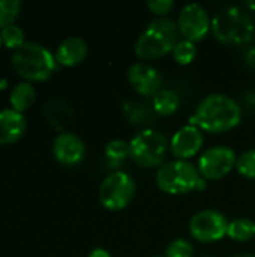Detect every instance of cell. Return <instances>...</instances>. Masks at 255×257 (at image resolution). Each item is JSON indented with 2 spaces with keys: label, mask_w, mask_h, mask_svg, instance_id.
<instances>
[{
  "label": "cell",
  "mask_w": 255,
  "mask_h": 257,
  "mask_svg": "<svg viewBox=\"0 0 255 257\" xmlns=\"http://www.w3.org/2000/svg\"><path fill=\"white\" fill-rule=\"evenodd\" d=\"M155 257H165V256H155Z\"/></svg>",
  "instance_id": "cell-34"
},
{
  "label": "cell",
  "mask_w": 255,
  "mask_h": 257,
  "mask_svg": "<svg viewBox=\"0 0 255 257\" xmlns=\"http://www.w3.org/2000/svg\"><path fill=\"white\" fill-rule=\"evenodd\" d=\"M135 196V181L123 170H114L104 178L99 185L98 197L101 205L108 211L125 209Z\"/></svg>",
  "instance_id": "cell-7"
},
{
  "label": "cell",
  "mask_w": 255,
  "mask_h": 257,
  "mask_svg": "<svg viewBox=\"0 0 255 257\" xmlns=\"http://www.w3.org/2000/svg\"><path fill=\"white\" fill-rule=\"evenodd\" d=\"M201 175L191 161L185 160H170L165 161L156 172L158 188L170 196L188 194L197 190Z\"/></svg>",
  "instance_id": "cell-5"
},
{
  "label": "cell",
  "mask_w": 255,
  "mask_h": 257,
  "mask_svg": "<svg viewBox=\"0 0 255 257\" xmlns=\"http://www.w3.org/2000/svg\"><path fill=\"white\" fill-rule=\"evenodd\" d=\"M243 59H245V63H246L251 69H255V47H249V48L245 51Z\"/></svg>",
  "instance_id": "cell-28"
},
{
  "label": "cell",
  "mask_w": 255,
  "mask_h": 257,
  "mask_svg": "<svg viewBox=\"0 0 255 257\" xmlns=\"http://www.w3.org/2000/svg\"><path fill=\"white\" fill-rule=\"evenodd\" d=\"M194 244L186 238H177L171 241L165 250V257H194Z\"/></svg>",
  "instance_id": "cell-25"
},
{
  "label": "cell",
  "mask_w": 255,
  "mask_h": 257,
  "mask_svg": "<svg viewBox=\"0 0 255 257\" xmlns=\"http://www.w3.org/2000/svg\"><path fill=\"white\" fill-rule=\"evenodd\" d=\"M171 54H173V59L179 65H189L197 57V45H195V42H191L188 39H180L176 44Z\"/></svg>",
  "instance_id": "cell-21"
},
{
  "label": "cell",
  "mask_w": 255,
  "mask_h": 257,
  "mask_svg": "<svg viewBox=\"0 0 255 257\" xmlns=\"http://www.w3.org/2000/svg\"><path fill=\"white\" fill-rule=\"evenodd\" d=\"M126 114H128L129 122L131 123H135V125L144 123V122H147L146 119H150L152 117L150 108L147 105H144V104H135V102L132 104L131 108L126 110Z\"/></svg>",
  "instance_id": "cell-26"
},
{
  "label": "cell",
  "mask_w": 255,
  "mask_h": 257,
  "mask_svg": "<svg viewBox=\"0 0 255 257\" xmlns=\"http://www.w3.org/2000/svg\"><path fill=\"white\" fill-rule=\"evenodd\" d=\"M177 23L171 18H156L150 21L135 41L134 51L141 60H156L173 53L179 39Z\"/></svg>",
  "instance_id": "cell-2"
},
{
  "label": "cell",
  "mask_w": 255,
  "mask_h": 257,
  "mask_svg": "<svg viewBox=\"0 0 255 257\" xmlns=\"http://www.w3.org/2000/svg\"><path fill=\"white\" fill-rule=\"evenodd\" d=\"M170 151L168 139L158 130L146 128L129 142V160L140 167H161Z\"/></svg>",
  "instance_id": "cell-6"
},
{
  "label": "cell",
  "mask_w": 255,
  "mask_h": 257,
  "mask_svg": "<svg viewBox=\"0 0 255 257\" xmlns=\"http://www.w3.org/2000/svg\"><path fill=\"white\" fill-rule=\"evenodd\" d=\"M26 131V117L14 108L0 110V145L15 143Z\"/></svg>",
  "instance_id": "cell-15"
},
{
  "label": "cell",
  "mask_w": 255,
  "mask_h": 257,
  "mask_svg": "<svg viewBox=\"0 0 255 257\" xmlns=\"http://www.w3.org/2000/svg\"><path fill=\"white\" fill-rule=\"evenodd\" d=\"M44 116L54 130L65 133V128L72 122L74 113L71 105L65 99L54 98L44 105Z\"/></svg>",
  "instance_id": "cell-16"
},
{
  "label": "cell",
  "mask_w": 255,
  "mask_h": 257,
  "mask_svg": "<svg viewBox=\"0 0 255 257\" xmlns=\"http://www.w3.org/2000/svg\"><path fill=\"white\" fill-rule=\"evenodd\" d=\"M242 120L240 104L225 93H210L203 98L189 119L203 133L219 134L236 128Z\"/></svg>",
  "instance_id": "cell-1"
},
{
  "label": "cell",
  "mask_w": 255,
  "mask_h": 257,
  "mask_svg": "<svg viewBox=\"0 0 255 257\" xmlns=\"http://www.w3.org/2000/svg\"><path fill=\"white\" fill-rule=\"evenodd\" d=\"M20 0H0V29H5L18 18L21 12Z\"/></svg>",
  "instance_id": "cell-22"
},
{
  "label": "cell",
  "mask_w": 255,
  "mask_h": 257,
  "mask_svg": "<svg viewBox=\"0 0 255 257\" xmlns=\"http://www.w3.org/2000/svg\"><path fill=\"white\" fill-rule=\"evenodd\" d=\"M177 27L183 39L198 42L212 30V20L204 6L200 3H186L177 15Z\"/></svg>",
  "instance_id": "cell-10"
},
{
  "label": "cell",
  "mask_w": 255,
  "mask_h": 257,
  "mask_svg": "<svg viewBox=\"0 0 255 257\" xmlns=\"http://www.w3.org/2000/svg\"><path fill=\"white\" fill-rule=\"evenodd\" d=\"M35 99H36V90H35L33 84L29 81H21V83L15 84L14 89L11 90V96H9L12 108L20 113L30 108L35 102Z\"/></svg>",
  "instance_id": "cell-18"
},
{
  "label": "cell",
  "mask_w": 255,
  "mask_h": 257,
  "mask_svg": "<svg viewBox=\"0 0 255 257\" xmlns=\"http://www.w3.org/2000/svg\"><path fill=\"white\" fill-rule=\"evenodd\" d=\"M87 257H111V254L105 248H95L90 251V254Z\"/></svg>",
  "instance_id": "cell-29"
},
{
  "label": "cell",
  "mask_w": 255,
  "mask_h": 257,
  "mask_svg": "<svg viewBox=\"0 0 255 257\" xmlns=\"http://www.w3.org/2000/svg\"><path fill=\"white\" fill-rule=\"evenodd\" d=\"M0 36H2V44L6 48H11L14 51L24 44V32L17 24H11V26L2 29Z\"/></svg>",
  "instance_id": "cell-23"
},
{
  "label": "cell",
  "mask_w": 255,
  "mask_h": 257,
  "mask_svg": "<svg viewBox=\"0 0 255 257\" xmlns=\"http://www.w3.org/2000/svg\"><path fill=\"white\" fill-rule=\"evenodd\" d=\"M227 236L236 242H248L255 238V221L246 217L234 218L228 223Z\"/></svg>",
  "instance_id": "cell-20"
},
{
  "label": "cell",
  "mask_w": 255,
  "mask_h": 257,
  "mask_svg": "<svg viewBox=\"0 0 255 257\" xmlns=\"http://www.w3.org/2000/svg\"><path fill=\"white\" fill-rule=\"evenodd\" d=\"M227 217L216 209H201L189 220L191 236L203 244L218 242L227 236L228 230Z\"/></svg>",
  "instance_id": "cell-8"
},
{
  "label": "cell",
  "mask_w": 255,
  "mask_h": 257,
  "mask_svg": "<svg viewBox=\"0 0 255 257\" xmlns=\"http://www.w3.org/2000/svg\"><path fill=\"white\" fill-rule=\"evenodd\" d=\"M6 86V81L5 80H0V89H3Z\"/></svg>",
  "instance_id": "cell-32"
},
{
  "label": "cell",
  "mask_w": 255,
  "mask_h": 257,
  "mask_svg": "<svg viewBox=\"0 0 255 257\" xmlns=\"http://www.w3.org/2000/svg\"><path fill=\"white\" fill-rule=\"evenodd\" d=\"M2 45H3V44H2V36H0V47H2Z\"/></svg>",
  "instance_id": "cell-33"
},
{
  "label": "cell",
  "mask_w": 255,
  "mask_h": 257,
  "mask_svg": "<svg viewBox=\"0 0 255 257\" xmlns=\"http://www.w3.org/2000/svg\"><path fill=\"white\" fill-rule=\"evenodd\" d=\"M87 42L80 36H69L63 39L56 50V62L63 66H75L87 56Z\"/></svg>",
  "instance_id": "cell-14"
},
{
  "label": "cell",
  "mask_w": 255,
  "mask_h": 257,
  "mask_svg": "<svg viewBox=\"0 0 255 257\" xmlns=\"http://www.w3.org/2000/svg\"><path fill=\"white\" fill-rule=\"evenodd\" d=\"M212 33L224 45H245L254 38V20L242 8L227 6L213 15Z\"/></svg>",
  "instance_id": "cell-3"
},
{
  "label": "cell",
  "mask_w": 255,
  "mask_h": 257,
  "mask_svg": "<svg viewBox=\"0 0 255 257\" xmlns=\"http://www.w3.org/2000/svg\"><path fill=\"white\" fill-rule=\"evenodd\" d=\"M230 257H255L252 253H236V254H233V256Z\"/></svg>",
  "instance_id": "cell-30"
},
{
  "label": "cell",
  "mask_w": 255,
  "mask_h": 257,
  "mask_svg": "<svg viewBox=\"0 0 255 257\" xmlns=\"http://www.w3.org/2000/svg\"><path fill=\"white\" fill-rule=\"evenodd\" d=\"M54 158L63 166H77L84 160L86 145L74 133H59L53 142Z\"/></svg>",
  "instance_id": "cell-13"
},
{
  "label": "cell",
  "mask_w": 255,
  "mask_h": 257,
  "mask_svg": "<svg viewBox=\"0 0 255 257\" xmlns=\"http://www.w3.org/2000/svg\"><path fill=\"white\" fill-rule=\"evenodd\" d=\"M246 6H248L251 11H255V2H246Z\"/></svg>",
  "instance_id": "cell-31"
},
{
  "label": "cell",
  "mask_w": 255,
  "mask_h": 257,
  "mask_svg": "<svg viewBox=\"0 0 255 257\" xmlns=\"http://www.w3.org/2000/svg\"><path fill=\"white\" fill-rule=\"evenodd\" d=\"M204 143V136L200 128L195 125H183L179 128L173 137L170 139V151L176 160L189 161V158L195 157Z\"/></svg>",
  "instance_id": "cell-12"
},
{
  "label": "cell",
  "mask_w": 255,
  "mask_h": 257,
  "mask_svg": "<svg viewBox=\"0 0 255 257\" xmlns=\"http://www.w3.org/2000/svg\"><path fill=\"white\" fill-rule=\"evenodd\" d=\"M147 8L156 15H167L174 8V2L173 0H150L147 2Z\"/></svg>",
  "instance_id": "cell-27"
},
{
  "label": "cell",
  "mask_w": 255,
  "mask_h": 257,
  "mask_svg": "<svg viewBox=\"0 0 255 257\" xmlns=\"http://www.w3.org/2000/svg\"><path fill=\"white\" fill-rule=\"evenodd\" d=\"M126 77L129 86L144 98H153L162 87V77L159 71L146 62L132 63L128 68Z\"/></svg>",
  "instance_id": "cell-11"
},
{
  "label": "cell",
  "mask_w": 255,
  "mask_h": 257,
  "mask_svg": "<svg viewBox=\"0 0 255 257\" xmlns=\"http://www.w3.org/2000/svg\"><path fill=\"white\" fill-rule=\"evenodd\" d=\"M12 68L26 81H45L56 68L54 54L44 45L36 42H24L12 54Z\"/></svg>",
  "instance_id": "cell-4"
},
{
  "label": "cell",
  "mask_w": 255,
  "mask_h": 257,
  "mask_svg": "<svg viewBox=\"0 0 255 257\" xmlns=\"http://www.w3.org/2000/svg\"><path fill=\"white\" fill-rule=\"evenodd\" d=\"M180 107V96L176 90L171 89H161L152 98V108L159 116H170L174 114Z\"/></svg>",
  "instance_id": "cell-17"
},
{
  "label": "cell",
  "mask_w": 255,
  "mask_h": 257,
  "mask_svg": "<svg viewBox=\"0 0 255 257\" xmlns=\"http://www.w3.org/2000/svg\"><path fill=\"white\" fill-rule=\"evenodd\" d=\"M236 170L240 176L255 181V149H248L237 155Z\"/></svg>",
  "instance_id": "cell-24"
},
{
  "label": "cell",
  "mask_w": 255,
  "mask_h": 257,
  "mask_svg": "<svg viewBox=\"0 0 255 257\" xmlns=\"http://www.w3.org/2000/svg\"><path fill=\"white\" fill-rule=\"evenodd\" d=\"M104 157L108 166L117 170L129 158V142L122 139L110 140L104 148Z\"/></svg>",
  "instance_id": "cell-19"
},
{
  "label": "cell",
  "mask_w": 255,
  "mask_h": 257,
  "mask_svg": "<svg viewBox=\"0 0 255 257\" xmlns=\"http://www.w3.org/2000/svg\"><path fill=\"white\" fill-rule=\"evenodd\" d=\"M237 155L230 146L218 145L206 149L197 163V169L203 179L219 181L236 169Z\"/></svg>",
  "instance_id": "cell-9"
}]
</instances>
